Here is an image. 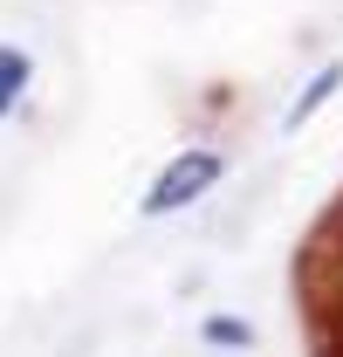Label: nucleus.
<instances>
[{
    "label": "nucleus",
    "mask_w": 343,
    "mask_h": 357,
    "mask_svg": "<svg viewBox=\"0 0 343 357\" xmlns=\"http://www.w3.org/2000/svg\"><path fill=\"white\" fill-rule=\"evenodd\" d=\"M220 178H227V151H220V144H178L165 165L151 172L144 199H137V213H144V220H172V213L199 206Z\"/></svg>",
    "instance_id": "nucleus-1"
},
{
    "label": "nucleus",
    "mask_w": 343,
    "mask_h": 357,
    "mask_svg": "<svg viewBox=\"0 0 343 357\" xmlns=\"http://www.w3.org/2000/svg\"><path fill=\"white\" fill-rule=\"evenodd\" d=\"M337 89H343V55H337V62H323V69L296 89V103L282 110V131H309V124H316V110H323Z\"/></svg>",
    "instance_id": "nucleus-2"
},
{
    "label": "nucleus",
    "mask_w": 343,
    "mask_h": 357,
    "mask_svg": "<svg viewBox=\"0 0 343 357\" xmlns=\"http://www.w3.org/2000/svg\"><path fill=\"white\" fill-rule=\"evenodd\" d=\"M28 83H35V55H28L21 42H0V124L21 110Z\"/></svg>",
    "instance_id": "nucleus-3"
},
{
    "label": "nucleus",
    "mask_w": 343,
    "mask_h": 357,
    "mask_svg": "<svg viewBox=\"0 0 343 357\" xmlns=\"http://www.w3.org/2000/svg\"><path fill=\"white\" fill-rule=\"evenodd\" d=\"M199 337H206L213 351H254V323H247V316H220V310H206V316H199Z\"/></svg>",
    "instance_id": "nucleus-4"
}]
</instances>
